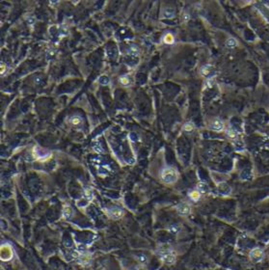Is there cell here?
<instances>
[{
    "instance_id": "obj_1",
    "label": "cell",
    "mask_w": 269,
    "mask_h": 270,
    "mask_svg": "<svg viewBox=\"0 0 269 270\" xmlns=\"http://www.w3.org/2000/svg\"><path fill=\"white\" fill-rule=\"evenodd\" d=\"M161 179L166 183H174L178 179V173L174 168H165L162 171Z\"/></svg>"
},
{
    "instance_id": "obj_2",
    "label": "cell",
    "mask_w": 269,
    "mask_h": 270,
    "mask_svg": "<svg viewBox=\"0 0 269 270\" xmlns=\"http://www.w3.org/2000/svg\"><path fill=\"white\" fill-rule=\"evenodd\" d=\"M159 257L167 264H172L176 260V254L170 248H168V249H162L159 252Z\"/></svg>"
},
{
    "instance_id": "obj_3",
    "label": "cell",
    "mask_w": 269,
    "mask_h": 270,
    "mask_svg": "<svg viewBox=\"0 0 269 270\" xmlns=\"http://www.w3.org/2000/svg\"><path fill=\"white\" fill-rule=\"evenodd\" d=\"M200 74L207 78H211L215 75V69L210 65H205L200 69Z\"/></svg>"
},
{
    "instance_id": "obj_4",
    "label": "cell",
    "mask_w": 269,
    "mask_h": 270,
    "mask_svg": "<svg viewBox=\"0 0 269 270\" xmlns=\"http://www.w3.org/2000/svg\"><path fill=\"white\" fill-rule=\"evenodd\" d=\"M250 258L253 261L255 262H259L261 260L263 259V251L260 249V248H254V249L250 252Z\"/></svg>"
},
{
    "instance_id": "obj_5",
    "label": "cell",
    "mask_w": 269,
    "mask_h": 270,
    "mask_svg": "<svg viewBox=\"0 0 269 270\" xmlns=\"http://www.w3.org/2000/svg\"><path fill=\"white\" fill-rule=\"evenodd\" d=\"M177 211L180 215H189L191 213V208L186 203H180L177 206Z\"/></svg>"
},
{
    "instance_id": "obj_6",
    "label": "cell",
    "mask_w": 269,
    "mask_h": 270,
    "mask_svg": "<svg viewBox=\"0 0 269 270\" xmlns=\"http://www.w3.org/2000/svg\"><path fill=\"white\" fill-rule=\"evenodd\" d=\"M224 123L219 120V119H216L214 120L213 122H211V123H210V128H211L213 131H216V132H221V131L224 130Z\"/></svg>"
},
{
    "instance_id": "obj_7",
    "label": "cell",
    "mask_w": 269,
    "mask_h": 270,
    "mask_svg": "<svg viewBox=\"0 0 269 270\" xmlns=\"http://www.w3.org/2000/svg\"><path fill=\"white\" fill-rule=\"evenodd\" d=\"M13 256V252L9 246H3L1 248V259L3 260H10Z\"/></svg>"
},
{
    "instance_id": "obj_8",
    "label": "cell",
    "mask_w": 269,
    "mask_h": 270,
    "mask_svg": "<svg viewBox=\"0 0 269 270\" xmlns=\"http://www.w3.org/2000/svg\"><path fill=\"white\" fill-rule=\"evenodd\" d=\"M109 214H110V216L113 218V219H119L122 216V211L119 208H114L112 210L109 211Z\"/></svg>"
},
{
    "instance_id": "obj_9",
    "label": "cell",
    "mask_w": 269,
    "mask_h": 270,
    "mask_svg": "<svg viewBox=\"0 0 269 270\" xmlns=\"http://www.w3.org/2000/svg\"><path fill=\"white\" fill-rule=\"evenodd\" d=\"M225 46H226L228 48L232 49V48L237 46V41L235 38H229V39H227L226 42H225Z\"/></svg>"
},
{
    "instance_id": "obj_10",
    "label": "cell",
    "mask_w": 269,
    "mask_h": 270,
    "mask_svg": "<svg viewBox=\"0 0 269 270\" xmlns=\"http://www.w3.org/2000/svg\"><path fill=\"white\" fill-rule=\"evenodd\" d=\"M189 197H190V199L192 201L197 202L201 198V192L199 190H193V191H191L190 193H189Z\"/></svg>"
},
{
    "instance_id": "obj_11",
    "label": "cell",
    "mask_w": 269,
    "mask_h": 270,
    "mask_svg": "<svg viewBox=\"0 0 269 270\" xmlns=\"http://www.w3.org/2000/svg\"><path fill=\"white\" fill-rule=\"evenodd\" d=\"M163 16L165 18H173L175 17V11L171 8H167L163 12Z\"/></svg>"
},
{
    "instance_id": "obj_12",
    "label": "cell",
    "mask_w": 269,
    "mask_h": 270,
    "mask_svg": "<svg viewBox=\"0 0 269 270\" xmlns=\"http://www.w3.org/2000/svg\"><path fill=\"white\" fill-rule=\"evenodd\" d=\"M163 41L165 43H167V45H172V43H174V42H175V38H174V36L172 34L168 33L164 36Z\"/></svg>"
},
{
    "instance_id": "obj_13",
    "label": "cell",
    "mask_w": 269,
    "mask_h": 270,
    "mask_svg": "<svg viewBox=\"0 0 269 270\" xmlns=\"http://www.w3.org/2000/svg\"><path fill=\"white\" fill-rule=\"evenodd\" d=\"M226 134L229 138L231 139H236L237 138V132L236 130H235L234 128H229L226 130Z\"/></svg>"
},
{
    "instance_id": "obj_14",
    "label": "cell",
    "mask_w": 269,
    "mask_h": 270,
    "mask_svg": "<svg viewBox=\"0 0 269 270\" xmlns=\"http://www.w3.org/2000/svg\"><path fill=\"white\" fill-rule=\"evenodd\" d=\"M218 188L221 189V191L224 192V193H227L229 194L231 192V188L226 184V183H220L219 185H218Z\"/></svg>"
},
{
    "instance_id": "obj_15",
    "label": "cell",
    "mask_w": 269,
    "mask_h": 270,
    "mask_svg": "<svg viewBox=\"0 0 269 270\" xmlns=\"http://www.w3.org/2000/svg\"><path fill=\"white\" fill-rule=\"evenodd\" d=\"M179 230H180V228L179 227V226H177V225H172V226H170V227L168 228V231L171 233H174V235H177V233L179 232Z\"/></svg>"
},
{
    "instance_id": "obj_16",
    "label": "cell",
    "mask_w": 269,
    "mask_h": 270,
    "mask_svg": "<svg viewBox=\"0 0 269 270\" xmlns=\"http://www.w3.org/2000/svg\"><path fill=\"white\" fill-rule=\"evenodd\" d=\"M70 123L74 126H78L79 123H81V118H80V117H78V116H74V117H72V118L70 119Z\"/></svg>"
},
{
    "instance_id": "obj_17",
    "label": "cell",
    "mask_w": 269,
    "mask_h": 270,
    "mask_svg": "<svg viewBox=\"0 0 269 270\" xmlns=\"http://www.w3.org/2000/svg\"><path fill=\"white\" fill-rule=\"evenodd\" d=\"M128 53L132 56H137L138 54H139V49H138L136 46H131L128 49Z\"/></svg>"
},
{
    "instance_id": "obj_18",
    "label": "cell",
    "mask_w": 269,
    "mask_h": 270,
    "mask_svg": "<svg viewBox=\"0 0 269 270\" xmlns=\"http://www.w3.org/2000/svg\"><path fill=\"white\" fill-rule=\"evenodd\" d=\"M94 150L96 151L97 152H98V154H103L104 152V150H103V148L101 147V145L100 144H96L94 146Z\"/></svg>"
},
{
    "instance_id": "obj_19",
    "label": "cell",
    "mask_w": 269,
    "mask_h": 270,
    "mask_svg": "<svg viewBox=\"0 0 269 270\" xmlns=\"http://www.w3.org/2000/svg\"><path fill=\"white\" fill-rule=\"evenodd\" d=\"M183 129L185 130V131H192L193 129H194V126H193V123H185V125L183 126Z\"/></svg>"
},
{
    "instance_id": "obj_20",
    "label": "cell",
    "mask_w": 269,
    "mask_h": 270,
    "mask_svg": "<svg viewBox=\"0 0 269 270\" xmlns=\"http://www.w3.org/2000/svg\"><path fill=\"white\" fill-rule=\"evenodd\" d=\"M207 186L206 183H203V182H201V183L198 184V190H199L201 193H202V192L207 191Z\"/></svg>"
},
{
    "instance_id": "obj_21",
    "label": "cell",
    "mask_w": 269,
    "mask_h": 270,
    "mask_svg": "<svg viewBox=\"0 0 269 270\" xmlns=\"http://www.w3.org/2000/svg\"><path fill=\"white\" fill-rule=\"evenodd\" d=\"M120 82L122 84V85H128L129 83V79L126 77V76H122L120 78Z\"/></svg>"
},
{
    "instance_id": "obj_22",
    "label": "cell",
    "mask_w": 269,
    "mask_h": 270,
    "mask_svg": "<svg viewBox=\"0 0 269 270\" xmlns=\"http://www.w3.org/2000/svg\"><path fill=\"white\" fill-rule=\"evenodd\" d=\"M70 213H71V210H70V208H64V210H63V214H64L65 217H70Z\"/></svg>"
},
{
    "instance_id": "obj_23",
    "label": "cell",
    "mask_w": 269,
    "mask_h": 270,
    "mask_svg": "<svg viewBox=\"0 0 269 270\" xmlns=\"http://www.w3.org/2000/svg\"><path fill=\"white\" fill-rule=\"evenodd\" d=\"M108 82H109V79H108L106 76H101V77L99 78V83H100V84L106 85V84H108Z\"/></svg>"
},
{
    "instance_id": "obj_24",
    "label": "cell",
    "mask_w": 269,
    "mask_h": 270,
    "mask_svg": "<svg viewBox=\"0 0 269 270\" xmlns=\"http://www.w3.org/2000/svg\"><path fill=\"white\" fill-rule=\"evenodd\" d=\"M85 195L88 197V199H92L93 198V194H92V192L90 191V190H88V189H87V190L85 191Z\"/></svg>"
},
{
    "instance_id": "obj_25",
    "label": "cell",
    "mask_w": 269,
    "mask_h": 270,
    "mask_svg": "<svg viewBox=\"0 0 269 270\" xmlns=\"http://www.w3.org/2000/svg\"><path fill=\"white\" fill-rule=\"evenodd\" d=\"M188 19H189V14H183V20H184V21H187Z\"/></svg>"
},
{
    "instance_id": "obj_26",
    "label": "cell",
    "mask_w": 269,
    "mask_h": 270,
    "mask_svg": "<svg viewBox=\"0 0 269 270\" xmlns=\"http://www.w3.org/2000/svg\"><path fill=\"white\" fill-rule=\"evenodd\" d=\"M4 71H5V66L4 64H1V74H4Z\"/></svg>"
}]
</instances>
